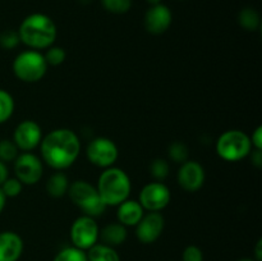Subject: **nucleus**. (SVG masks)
Masks as SVG:
<instances>
[{
	"instance_id": "cd10ccee",
	"label": "nucleus",
	"mask_w": 262,
	"mask_h": 261,
	"mask_svg": "<svg viewBox=\"0 0 262 261\" xmlns=\"http://www.w3.org/2000/svg\"><path fill=\"white\" fill-rule=\"evenodd\" d=\"M0 189L7 199H13V197L19 196L23 189V184L15 177H12V178L8 177L7 181L0 186Z\"/></svg>"
},
{
	"instance_id": "423d86ee",
	"label": "nucleus",
	"mask_w": 262,
	"mask_h": 261,
	"mask_svg": "<svg viewBox=\"0 0 262 261\" xmlns=\"http://www.w3.org/2000/svg\"><path fill=\"white\" fill-rule=\"evenodd\" d=\"M48 67L43 54L31 49L18 54L12 64L14 76L26 83H35L41 81L48 73Z\"/></svg>"
},
{
	"instance_id": "c756f323",
	"label": "nucleus",
	"mask_w": 262,
	"mask_h": 261,
	"mask_svg": "<svg viewBox=\"0 0 262 261\" xmlns=\"http://www.w3.org/2000/svg\"><path fill=\"white\" fill-rule=\"evenodd\" d=\"M182 261H204V252L199 246L189 245L183 250Z\"/></svg>"
},
{
	"instance_id": "473e14b6",
	"label": "nucleus",
	"mask_w": 262,
	"mask_h": 261,
	"mask_svg": "<svg viewBox=\"0 0 262 261\" xmlns=\"http://www.w3.org/2000/svg\"><path fill=\"white\" fill-rule=\"evenodd\" d=\"M8 177H9V170H8L7 164L0 160V186L7 181Z\"/></svg>"
},
{
	"instance_id": "7c9ffc66",
	"label": "nucleus",
	"mask_w": 262,
	"mask_h": 261,
	"mask_svg": "<svg viewBox=\"0 0 262 261\" xmlns=\"http://www.w3.org/2000/svg\"><path fill=\"white\" fill-rule=\"evenodd\" d=\"M251 145H252V148L255 150H262V127L258 125L255 130H253L252 135L250 136Z\"/></svg>"
},
{
	"instance_id": "c85d7f7f",
	"label": "nucleus",
	"mask_w": 262,
	"mask_h": 261,
	"mask_svg": "<svg viewBox=\"0 0 262 261\" xmlns=\"http://www.w3.org/2000/svg\"><path fill=\"white\" fill-rule=\"evenodd\" d=\"M19 42V36H18V32L15 30L8 28V30L0 32V46L5 50H12L15 46H18Z\"/></svg>"
},
{
	"instance_id": "7ed1b4c3",
	"label": "nucleus",
	"mask_w": 262,
	"mask_h": 261,
	"mask_svg": "<svg viewBox=\"0 0 262 261\" xmlns=\"http://www.w3.org/2000/svg\"><path fill=\"white\" fill-rule=\"evenodd\" d=\"M96 189L106 206H118L129 199L132 182L123 169L110 166L100 174Z\"/></svg>"
},
{
	"instance_id": "72a5a7b5",
	"label": "nucleus",
	"mask_w": 262,
	"mask_h": 261,
	"mask_svg": "<svg viewBox=\"0 0 262 261\" xmlns=\"http://www.w3.org/2000/svg\"><path fill=\"white\" fill-rule=\"evenodd\" d=\"M253 260L256 261H262V240L257 241V243H256L255 246V258Z\"/></svg>"
},
{
	"instance_id": "20e7f679",
	"label": "nucleus",
	"mask_w": 262,
	"mask_h": 261,
	"mask_svg": "<svg viewBox=\"0 0 262 261\" xmlns=\"http://www.w3.org/2000/svg\"><path fill=\"white\" fill-rule=\"evenodd\" d=\"M67 194L69 196L73 205H76L82 211V215H87L96 219L101 216L106 210V205L100 197L96 187L84 179H78L69 184Z\"/></svg>"
},
{
	"instance_id": "f8f14e48",
	"label": "nucleus",
	"mask_w": 262,
	"mask_h": 261,
	"mask_svg": "<svg viewBox=\"0 0 262 261\" xmlns=\"http://www.w3.org/2000/svg\"><path fill=\"white\" fill-rule=\"evenodd\" d=\"M136 237L143 245L156 242L163 234L165 228V219L160 212L147 211L136 225Z\"/></svg>"
},
{
	"instance_id": "0eeeda50",
	"label": "nucleus",
	"mask_w": 262,
	"mask_h": 261,
	"mask_svg": "<svg viewBox=\"0 0 262 261\" xmlns=\"http://www.w3.org/2000/svg\"><path fill=\"white\" fill-rule=\"evenodd\" d=\"M99 235L100 228L95 217L81 215L72 223L69 237L72 245L79 250H90L99 242Z\"/></svg>"
},
{
	"instance_id": "f704fd0d",
	"label": "nucleus",
	"mask_w": 262,
	"mask_h": 261,
	"mask_svg": "<svg viewBox=\"0 0 262 261\" xmlns=\"http://www.w3.org/2000/svg\"><path fill=\"white\" fill-rule=\"evenodd\" d=\"M5 204H7V197L4 196V193H3L2 189H0V214H2V211L4 210Z\"/></svg>"
},
{
	"instance_id": "f03ea898",
	"label": "nucleus",
	"mask_w": 262,
	"mask_h": 261,
	"mask_svg": "<svg viewBox=\"0 0 262 261\" xmlns=\"http://www.w3.org/2000/svg\"><path fill=\"white\" fill-rule=\"evenodd\" d=\"M19 40L31 50H46L58 36L55 22L43 13H32L20 22L17 30Z\"/></svg>"
},
{
	"instance_id": "bb28decb",
	"label": "nucleus",
	"mask_w": 262,
	"mask_h": 261,
	"mask_svg": "<svg viewBox=\"0 0 262 261\" xmlns=\"http://www.w3.org/2000/svg\"><path fill=\"white\" fill-rule=\"evenodd\" d=\"M106 12L113 14H124L132 8V0H101Z\"/></svg>"
},
{
	"instance_id": "aec40b11",
	"label": "nucleus",
	"mask_w": 262,
	"mask_h": 261,
	"mask_svg": "<svg viewBox=\"0 0 262 261\" xmlns=\"http://www.w3.org/2000/svg\"><path fill=\"white\" fill-rule=\"evenodd\" d=\"M238 23L246 31H257L261 26L260 14L253 8H245L238 14Z\"/></svg>"
},
{
	"instance_id": "b1692460",
	"label": "nucleus",
	"mask_w": 262,
	"mask_h": 261,
	"mask_svg": "<svg viewBox=\"0 0 262 261\" xmlns=\"http://www.w3.org/2000/svg\"><path fill=\"white\" fill-rule=\"evenodd\" d=\"M43 58H45L48 66L58 67L66 61L67 53L61 46L51 45L50 48L46 49L45 54H43Z\"/></svg>"
},
{
	"instance_id": "9d476101",
	"label": "nucleus",
	"mask_w": 262,
	"mask_h": 261,
	"mask_svg": "<svg viewBox=\"0 0 262 261\" xmlns=\"http://www.w3.org/2000/svg\"><path fill=\"white\" fill-rule=\"evenodd\" d=\"M170 189L163 182H150L141 189L138 202L145 211L160 212L170 204Z\"/></svg>"
},
{
	"instance_id": "393cba45",
	"label": "nucleus",
	"mask_w": 262,
	"mask_h": 261,
	"mask_svg": "<svg viewBox=\"0 0 262 261\" xmlns=\"http://www.w3.org/2000/svg\"><path fill=\"white\" fill-rule=\"evenodd\" d=\"M168 155L170 160L174 161V163L183 164L189 158L188 147L183 142H181V141H177V142H173L169 146Z\"/></svg>"
},
{
	"instance_id": "c9c22d12",
	"label": "nucleus",
	"mask_w": 262,
	"mask_h": 261,
	"mask_svg": "<svg viewBox=\"0 0 262 261\" xmlns=\"http://www.w3.org/2000/svg\"><path fill=\"white\" fill-rule=\"evenodd\" d=\"M146 2H147V4L150 5H156V4H160L161 3V0H146Z\"/></svg>"
},
{
	"instance_id": "f257e3e1",
	"label": "nucleus",
	"mask_w": 262,
	"mask_h": 261,
	"mask_svg": "<svg viewBox=\"0 0 262 261\" xmlns=\"http://www.w3.org/2000/svg\"><path fill=\"white\" fill-rule=\"evenodd\" d=\"M41 160L54 170L71 168L81 154L78 135L69 128H56L43 136L40 143Z\"/></svg>"
},
{
	"instance_id": "dca6fc26",
	"label": "nucleus",
	"mask_w": 262,
	"mask_h": 261,
	"mask_svg": "<svg viewBox=\"0 0 262 261\" xmlns=\"http://www.w3.org/2000/svg\"><path fill=\"white\" fill-rule=\"evenodd\" d=\"M143 215H145V210L136 200L128 199L117 206L118 222L127 228L136 227Z\"/></svg>"
},
{
	"instance_id": "412c9836",
	"label": "nucleus",
	"mask_w": 262,
	"mask_h": 261,
	"mask_svg": "<svg viewBox=\"0 0 262 261\" xmlns=\"http://www.w3.org/2000/svg\"><path fill=\"white\" fill-rule=\"evenodd\" d=\"M14 99L5 90L0 89V124L8 122L14 113Z\"/></svg>"
},
{
	"instance_id": "ddd939ff",
	"label": "nucleus",
	"mask_w": 262,
	"mask_h": 261,
	"mask_svg": "<svg viewBox=\"0 0 262 261\" xmlns=\"http://www.w3.org/2000/svg\"><path fill=\"white\" fill-rule=\"evenodd\" d=\"M206 179L205 169L199 161L187 160L181 164L177 173V182L186 192H197L202 188Z\"/></svg>"
},
{
	"instance_id": "39448f33",
	"label": "nucleus",
	"mask_w": 262,
	"mask_h": 261,
	"mask_svg": "<svg viewBox=\"0 0 262 261\" xmlns=\"http://www.w3.org/2000/svg\"><path fill=\"white\" fill-rule=\"evenodd\" d=\"M215 150L223 160L235 163L250 155L252 145L247 133L241 129H229L219 136Z\"/></svg>"
},
{
	"instance_id": "f3484780",
	"label": "nucleus",
	"mask_w": 262,
	"mask_h": 261,
	"mask_svg": "<svg viewBox=\"0 0 262 261\" xmlns=\"http://www.w3.org/2000/svg\"><path fill=\"white\" fill-rule=\"evenodd\" d=\"M127 235V227L120 224L119 222H114L105 225V227L100 230L99 238H101L102 243L115 248L117 246L123 245V243L125 242Z\"/></svg>"
},
{
	"instance_id": "2f4dec72",
	"label": "nucleus",
	"mask_w": 262,
	"mask_h": 261,
	"mask_svg": "<svg viewBox=\"0 0 262 261\" xmlns=\"http://www.w3.org/2000/svg\"><path fill=\"white\" fill-rule=\"evenodd\" d=\"M248 156H251L252 164H255L257 168L262 166V150H255V148H253V151H251Z\"/></svg>"
},
{
	"instance_id": "a211bd4d",
	"label": "nucleus",
	"mask_w": 262,
	"mask_h": 261,
	"mask_svg": "<svg viewBox=\"0 0 262 261\" xmlns=\"http://www.w3.org/2000/svg\"><path fill=\"white\" fill-rule=\"evenodd\" d=\"M69 184L71 183H69L67 174L56 170L55 173L49 177L48 182H46V192H48L49 196L54 197V199H60L67 194Z\"/></svg>"
},
{
	"instance_id": "6ab92c4d",
	"label": "nucleus",
	"mask_w": 262,
	"mask_h": 261,
	"mask_svg": "<svg viewBox=\"0 0 262 261\" xmlns=\"http://www.w3.org/2000/svg\"><path fill=\"white\" fill-rule=\"evenodd\" d=\"M89 261H120V256L114 247L99 243L86 251Z\"/></svg>"
},
{
	"instance_id": "2eb2a0df",
	"label": "nucleus",
	"mask_w": 262,
	"mask_h": 261,
	"mask_svg": "<svg viewBox=\"0 0 262 261\" xmlns=\"http://www.w3.org/2000/svg\"><path fill=\"white\" fill-rule=\"evenodd\" d=\"M23 252V240L12 230L0 232V261H18Z\"/></svg>"
},
{
	"instance_id": "9b49d317",
	"label": "nucleus",
	"mask_w": 262,
	"mask_h": 261,
	"mask_svg": "<svg viewBox=\"0 0 262 261\" xmlns=\"http://www.w3.org/2000/svg\"><path fill=\"white\" fill-rule=\"evenodd\" d=\"M42 137V129L40 124L32 119H25L14 128L12 140L19 151L32 153L40 146Z\"/></svg>"
},
{
	"instance_id": "4be33fe9",
	"label": "nucleus",
	"mask_w": 262,
	"mask_h": 261,
	"mask_svg": "<svg viewBox=\"0 0 262 261\" xmlns=\"http://www.w3.org/2000/svg\"><path fill=\"white\" fill-rule=\"evenodd\" d=\"M53 261H89L87 260L86 251L71 246L59 251L53 258Z\"/></svg>"
},
{
	"instance_id": "6e6552de",
	"label": "nucleus",
	"mask_w": 262,
	"mask_h": 261,
	"mask_svg": "<svg viewBox=\"0 0 262 261\" xmlns=\"http://www.w3.org/2000/svg\"><path fill=\"white\" fill-rule=\"evenodd\" d=\"M86 155L90 163L99 168L106 169L114 166L119 158L117 143L107 137H96L90 141L86 147Z\"/></svg>"
},
{
	"instance_id": "4468645a",
	"label": "nucleus",
	"mask_w": 262,
	"mask_h": 261,
	"mask_svg": "<svg viewBox=\"0 0 262 261\" xmlns=\"http://www.w3.org/2000/svg\"><path fill=\"white\" fill-rule=\"evenodd\" d=\"M171 20H173L171 10L165 4L160 3V4L151 5L146 10L143 23H145V28L148 33L161 35L165 31H168V28L171 25Z\"/></svg>"
},
{
	"instance_id": "1a4fd4ad",
	"label": "nucleus",
	"mask_w": 262,
	"mask_h": 261,
	"mask_svg": "<svg viewBox=\"0 0 262 261\" xmlns=\"http://www.w3.org/2000/svg\"><path fill=\"white\" fill-rule=\"evenodd\" d=\"M13 163H14L15 178L23 186H33L42 178L43 161L35 154H19Z\"/></svg>"
},
{
	"instance_id": "e433bc0d",
	"label": "nucleus",
	"mask_w": 262,
	"mask_h": 261,
	"mask_svg": "<svg viewBox=\"0 0 262 261\" xmlns=\"http://www.w3.org/2000/svg\"><path fill=\"white\" fill-rule=\"evenodd\" d=\"M239 261H256V260H253V258H241Z\"/></svg>"
},
{
	"instance_id": "5701e85b",
	"label": "nucleus",
	"mask_w": 262,
	"mask_h": 261,
	"mask_svg": "<svg viewBox=\"0 0 262 261\" xmlns=\"http://www.w3.org/2000/svg\"><path fill=\"white\" fill-rule=\"evenodd\" d=\"M18 155H19V150L13 140H9V138L0 140V160L3 163H13Z\"/></svg>"
},
{
	"instance_id": "a878e982",
	"label": "nucleus",
	"mask_w": 262,
	"mask_h": 261,
	"mask_svg": "<svg viewBox=\"0 0 262 261\" xmlns=\"http://www.w3.org/2000/svg\"><path fill=\"white\" fill-rule=\"evenodd\" d=\"M169 169H170V166L165 159H155L150 164L151 176L158 182H163L169 176Z\"/></svg>"
}]
</instances>
